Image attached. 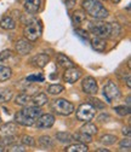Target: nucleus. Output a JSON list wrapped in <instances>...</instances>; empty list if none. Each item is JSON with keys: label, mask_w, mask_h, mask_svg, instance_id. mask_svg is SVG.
Wrapping results in <instances>:
<instances>
[{"label": "nucleus", "mask_w": 131, "mask_h": 152, "mask_svg": "<svg viewBox=\"0 0 131 152\" xmlns=\"http://www.w3.org/2000/svg\"><path fill=\"white\" fill-rule=\"evenodd\" d=\"M75 33H77V35H79L80 37H83L84 40H87V39H89V34H87L85 30H83V29H79V28H78V29L75 30Z\"/></svg>", "instance_id": "37"}, {"label": "nucleus", "mask_w": 131, "mask_h": 152, "mask_svg": "<svg viewBox=\"0 0 131 152\" xmlns=\"http://www.w3.org/2000/svg\"><path fill=\"white\" fill-rule=\"evenodd\" d=\"M40 115H41V110L39 109V106H28L21 111H18L15 115V120L18 124L32 126L35 123L36 118Z\"/></svg>", "instance_id": "1"}, {"label": "nucleus", "mask_w": 131, "mask_h": 152, "mask_svg": "<svg viewBox=\"0 0 131 152\" xmlns=\"http://www.w3.org/2000/svg\"><path fill=\"white\" fill-rule=\"evenodd\" d=\"M96 151H97V152H104V151H106V152H108V150H107V148H97Z\"/></svg>", "instance_id": "41"}, {"label": "nucleus", "mask_w": 131, "mask_h": 152, "mask_svg": "<svg viewBox=\"0 0 131 152\" xmlns=\"http://www.w3.org/2000/svg\"><path fill=\"white\" fill-rule=\"evenodd\" d=\"M115 112L119 113L120 116H126L130 113V107L129 106H117L115 107Z\"/></svg>", "instance_id": "32"}, {"label": "nucleus", "mask_w": 131, "mask_h": 152, "mask_svg": "<svg viewBox=\"0 0 131 152\" xmlns=\"http://www.w3.org/2000/svg\"><path fill=\"white\" fill-rule=\"evenodd\" d=\"M67 1H70V3H74V1H75V0H67Z\"/></svg>", "instance_id": "44"}, {"label": "nucleus", "mask_w": 131, "mask_h": 152, "mask_svg": "<svg viewBox=\"0 0 131 152\" xmlns=\"http://www.w3.org/2000/svg\"><path fill=\"white\" fill-rule=\"evenodd\" d=\"M81 132L86 133V134H89V135H93V134H96V133H97V127L95 124L87 123V124L81 127Z\"/></svg>", "instance_id": "27"}, {"label": "nucleus", "mask_w": 131, "mask_h": 152, "mask_svg": "<svg viewBox=\"0 0 131 152\" xmlns=\"http://www.w3.org/2000/svg\"><path fill=\"white\" fill-rule=\"evenodd\" d=\"M12 75V70L7 66H3L0 65V82H5L7 81Z\"/></svg>", "instance_id": "21"}, {"label": "nucleus", "mask_w": 131, "mask_h": 152, "mask_svg": "<svg viewBox=\"0 0 131 152\" xmlns=\"http://www.w3.org/2000/svg\"><path fill=\"white\" fill-rule=\"evenodd\" d=\"M29 102H30V96H28V94H26V93H21L16 97V104L21 105V106L28 105Z\"/></svg>", "instance_id": "25"}, {"label": "nucleus", "mask_w": 131, "mask_h": 152, "mask_svg": "<svg viewBox=\"0 0 131 152\" xmlns=\"http://www.w3.org/2000/svg\"><path fill=\"white\" fill-rule=\"evenodd\" d=\"M39 145L43 147V148H46V150H50L53 147V141L52 139L49 137V135H43L39 138Z\"/></svg>", "instance_id": "22"}, {"label": "nucleus", "mask_w": 131, "mask_h": 152, "mask_svg": "<svg viewBox=\"0 0 131 152\" xmlns=\"http://www.w3.org/2000/svg\"><path fill=\"white\" fill-rule=\"evenodd\" d=\"M91 104H93L96 107H98V109H103L104 107V104H102L98 99H91Z\"/></svg>", "instance_id": "39"}, {"label": "nucleus", "mask_w": 131, "mask_h": 152, "mask_svg": "<svg viewBox=\"0 0 131 152\" xmlns=\"http://www.w3.org/2000/svg\"><path fill=\"white\" fill-rule=\"evenodd\" d=\"M22 142H23L24 145H28V146H34V145H35L34 139H33L32 137H29V135H23V137H22Z\"/></svg>", "instance_id": "34"}, {"label": "nucleus", "mask_w": 131, "mask_h": 152, "mask_svg": "<svg viewBox=\"0 0 131 152\" xmlns=\"http://www.w3.org/2000/svg\"><path fill=\"white\" fill-rule=\"evenodd\" d=\"M95 106L92 104H81L77 110V118L84 122H90L95 116Z\"/></svg>", "instance_id": "6"}, {"label": "nucleus", "mask_w": 131, "mask_h": 152, "mask_svg": "<svg viewBox=\"0 0 131 152\" xmlns=\"http://www.w3.org/2000/svg\"><path fill=\"white\" fill-rule=\"evenodd\" d=\"M0 122H1V117H0Z\"/></svg>", "instance_id": "45"}, {"label": "nucleus", "mask_w": 131, "mask_h": 152, "mask_svg": "<svg viewBox=\"0 0 131 152\" xmlns=\"http://www.w3.org/2000/svg\"><path fill=\"white\" fill-rule=\"evenodd\" d=\"M63 89H64V87L61 86V85H51V86L47 87V92L50 94H52V96H56V94L62 93Z\"/></svg>", "instance_id": "28"}, {"label": "nucleus", "mask_w": 131, "mask_h": 152, "mask_svg": "<svg viewBox=\"0 0 131 152\" xmlns=\"http://www.w3.org/2000/svg\"><path fill=\"white\" fill-rule=\"evenodd\" d=\"M81 77V71L77 68H74V66H70L66 70L64 75H63V79L66 82L68 83H74V82H77L79 79Z\"/></svg>", "instance_id": "10"}, {"label": "nucleus", "mask_w": 131, "mask_h": 152, "mask_svg": "<svg viewBox=\"0 0 131 152\" xmlns=\"http://www.w3.org/2000/svg\"><path fill=\"white\" fill-rule=\"evenodd\" d=\"M120 146H121V147L125 146V147L130 151V146H131V140H130V138H125L124 140H121V141H120Z\"/></svg>", "instance_id": "38"}, {"label": "nucleus", "mask_w": 131, "mask_h": 152, "mask_svg": "<svg viewBox=\"0 0 131 152\" xmlns=\"http://www.w3.org/2000/svg\"><path fill=\"white\" fill-rule=\"evenodd\" d=\"M32 102L34 103L35 106H43L47 103V97H46V94L44 93H38V94H35V96L33 98H30Z\"/></svg>", "instance_id": "17"}, {"label": "nucleus", "mask_w": 131, "mask_h": 152, "mask_svg": "<svg viewBox=\"0 0 131 152\" xmlns=\"http://www.w3.org/2000/svg\"><path fill=\"white\" fill-rule=\"evenodd\" d=\"M24 36L28 41H36L39 39V36L41 35V24L38 20H34L26 24L24 27Z\"/></svg>", "instance_id": "3"}, {"label": "nucleus", "mask_w": 131, "mask_h": 152, "mask_svg": "<svg viewBox=\"0 0 131 152\" xmlns=\"http://www.w3.org/2000/svg\"><path fill=\"white\" fill-rule=\"evenodd\" d=\"M112 1H113V3H114V4H118V3H119V1H120V0H112Z\"/></svg>", "instance_id": "43"}, {"label": "nucleus", "mask_w": 131, "mask_h": 152, "mask_svg": "<svg viewBox=\"0 0 131 152\" xmlns=\"http://www.w3.org/2000/svg\"><path fill=\"white\" fill-rule=\"evenodd\" d=\"M72 21L75 26H81L86 22V13L81 10H77L72 13Z\"/></svg>", "instance_id": "14"}, {"label": "nucleus", "mask_w": 131, "mask_h": 152, "mask_svg": "<svg viewBox=\"0 0 131 152\" xmlns=\"http://www.w3.org/2000/svg\"><path fill=\"white\" fill-rule=\"evenodd\" d=\"M52 109L55 112H57L58 115H62V116H68L74 111V105L66 100V99H56L53 100L52 103Z\"/></svg>", "instance_id": "4"}, {"label": "nucleus", "mask_w": 131, "mask_h": 152, "mask_svg": "<svg viewBox=\"0 0 131 152\" xmlns=\"http://www.w3.org/2000/svg\"><path fill=\"white\" fill-rule=\"evenodd\" d=\"M17 132V124L10 122L4 124L1 128H0V135L1 137H7V135H13Z\"/></svg>", "instance_id": "15"}, {"label": "nucleus", "mask_w": 131, "mask_h": 152, "mask_svg": "<svg viewBox=\"0 0 131 152\" xmlns=\"http://www.w3.org/2000/svg\"><path fill=\"white\" fill-rule=\"evenodd\" d=\"M56 138H57V140L62 144H69L73 140V137L67 132H58L57 134H56Z\"/></svg>", "instance_id": "24"}, {"label": "nucleus", "mask_w": 131, "mask_h": 152, "mask_svg": "<svg viewBox=\"0 0 131 152\" xmlns=\"http://www.w3.org/2000/svg\"><path fill=\"white\" fill-rule=\"evenodd\" d=\"M55 123V117L50 113L46 115H40L35 121V126L39 129H46V128H51Z\"/></svg>", "instance_id": "8"}, {"label": "nucleus", "mask_w": 131, "mask_h": 152, "mask_svg": "<svg viewBox=\"0 0 131 152\" xmlns=\"http://www.w3.org/2000/svg\"><path fill=\"white\" fill-rule=\"evenodd\" d=\"M123 134H124V135H125V134H126V135H130V130H129V128H124V129H123Z\"/></svg>", "instance_id": "40"}, {"label": "nucleus", "mask_w": 131, "mask_h": 152, "mask_svg": "<svg viewBox=\"0 0 131 152\" xmlns=\"http://www.w3.org/2000/svg\"><path fill=\"white\" fill-rule=\"evenodd\" d=\"M91 46H92L93 50H96L97 52H103L106 50V47H107V44L103 40V37L96 36V37H93V39L91 40Z\"/></svg>", "instance_id": "16"}, {"label": "nucleus", "mask_w": 131, "mask_h": 152, "mask_svg": "<svg viewBox=\"0 0 131 152\" xmlns=\"http://www.w3.org/2000/svg\"><path fill=\"white\" fill-rule=\"evenodd\" d=\"M121 33V28L118 23H112V30H110V37H117Z\"/></svg>", "instance_id": "31"}, {"label": "nucleus", "mask_w": 131, "mask_h": 152, "mask_svg": "<svg viewBox=\"0 0 131 152\" xmlns=\"http://www.w3.org/2000/svg\"><path fill=\"white\" fill-rule=\"evenodd\" d=\"M13 96V93L11 89L9 88H1L0 89V104H4V103H7L11 100Z\"/></svg>", "instance_id": "18"}, {"label": "nucleus", "mask_w": 131, "mask_h": 152, "mask_svg": "<svg viewBox=\"0 0 131 152\" xmlns=\"http://www.w3.org/2000/svg\"><path fill=\"white\" fill-rule=\"evenodd\" d=\"M44 75L43 74H34V75H29L27 77L28 82H43L44 81Z\"/></svg>", "instance_id": "30"}, {"label": "nucleus", "mask_w": 131, "mask_h": 152, "mask_svg": "<svg viewBox=\"0 0 131 152\" xmlns=\"http://www.w3.org/2000/svg\"><path fill=\"white\" fill-rule=\"evenodd\" d=\"M57 63H58V65L60 66H62V68H64V69H68V68H70V66H73V62L68 58V57H66L64 54H58L57 56Z\"/></svg>", "instance_id": "20"}, {"label": "nucleus", "mask_w": 131, "mask_h": 152, "mask_svg": "<svg viewBox=\"0 0 131 152\" xmlns=\"http://www.w3.org/2000/svg\"><path fill=\"white\" fill-rule=\"evenodd\" d=\"M30 62L35 68H44L50 62V57L45 53H39V54L34 56Z\"/></svg>", "instance_id": "11"}, {"label": "nucleus", "mask_w": 131, "mask_h": 152, "mask_svg": "<svg viewBox=\"0 0 131 152\" xmlns=\"http://www.w3.org/2000/svg\"><path fill=\"white\" fill-rule=\"evenodd\" d=\"M9 57H11V51L5 50V51H3V52H0V62L6 61Z\"/></svg>", "instance_id": "36"}, {"label": "nucleus", "mask_w": 131, "mask_h": 152, "mask_svg": "<svg viewBox=\"0 0 131 152\" xmlns=\"http://www.w3.org/2000/svg\"><path fill=\"white\" fill-rule=\"evenodd\" d=\"M9 151L10 152H26V148L23 145H20V144H13L9 147Z\"/></svg>", "instance_id": "33"}, {"label": "nucleus", "mask_w": 131, "mask_h": 152, "mask_svg": "<svg viewBox=\"0 0 131 152\" xmlns=\"http://www.w3.org/2000/svg\"><path fill=\"white\" fill-rule=\"evenodd\" d=\"M4 151V146L1 145V144H0V152H3Z\"/></svg>", "instance_id": "42"}, {"label": "nucleus", "mask_w": 131, "mask_h": 152, "mask_svg": "<svg viewBox=\"0 0 131 152\" xmlns=\"http://www.w3.org/2000/svg\"><path fill=\"white\" fill-rule=\"evenodd\" d=\"M103 94H104L107 102L110 103L120 97V91H119V87L113 81H109L103 88Z\"/></svg>", "instance_id": "7"}, {"label": "nucleus", "mask_w": 131, "mask_h": 152, "mask_svg": "<svg viewBox=\"0 0 131 152\" xmlns=\"http://www.w3.org/2000/svg\"><path fill=\"white\" fill-rule=\"evenodd\" d=\"M0 27L3 29H6V30H11L16 27V22L11 17H4L3 20L0 21Z\"/></svg>", "instance_id": "19"}, {"label": "nucleus", "mask_w": 131, "mask_h": 152, "mask_svg": "<svg viewBox=\"0 0 131 152\" xmlns=\"http://www.w3.org/2000/svg\"><path fill=\"white\" fill-rule=\"evenodd\" d=\"M83 9L85 13L96 18V20H104L108 16V10L98 1V0H84Z\"/></svg>", "instance_id": "2"}, {"label": "nucleus", "mask_w": 131, "mask_h": 152, "mask_svg": "<svg viewBox=\"0 0 131 152\" xmlns=\"http://www.w3.org/2000/svg\"><path fill=\"white\" fill-rule=\"evenodd\" d=\"M15 141V138H13V135H7V137H5V138H3L1 139V144L3 146H7V145H10L11 142H13Z\"/></svg>", "instance_id": "35"}, {"label": "nucleus", "mask_w": 131, "mask_h": 152, "mask_svg": "<svg viewBox=\"0 0 131 152\" xmlns=\"http://www.w3.org/2000/svg\"><path fill=\"white\" fill-rule=\"evenodd\" d=\"M89 148L86 145H84L83 142H79V144H73V145H69L66 151L68 152H86Z\"/></svg>", "instance_id": "23"}, {"label": "nucleus", "mask_w": 131, "mask_h": 152, "mask_svg": "<svg viewBox=\"0 0 131 152\" xmlns=\"http://www.w3.org/2000/svg\"><path fill=\"white\" fill-rule=\"evenodd\" d=\"M112 23L104 22H95L90 24V31L98 37H110Z\"/></svg>", "instance_id": "5"}, {"label": "nucleus", "mask_w": 131, "mask_h": 152, "mask_svg": "<svg viewBox=\"0 0 131 152\" xmlns=\"http://www.w3.org/2000/svg\"><path fill=\"white\" fill-rule=\"evenodd\" d=\"M81 86H83V91L85 93H87V94H91V96L96 94L97 93V89H98L96 80L93 79V77H91V76H87V77L84 79Z\"/></svg>", "instance_id": "9"}, {"label": "nucleus", "mask_w": 131, "mask_h": 152, "mask_svg": "<svg viewBox=\"0 0 131 152\" xmlns=\"http://www.w3.org/2000/svg\"><path fill=\"white\" fill-rule=\"evenodd\" d=\"M74 138H75L79 142H83V144H87V142H91L92 139H91V135L86 134L84 132H80V133H77V134H74Z\"/></svg>", "instance_id": "26"}, {"label": "nucleus", "mask_w": 131, "mask_h": 152, "mask_svg": "<svg viewBox=\"0 0 131 152\" xmlns=\"http://www.w3.org/2000/svg\"><path fill=\"white\" fill-rule=\"evenodd\" d=\"M33 50V46L30 45V42H28V40H18L16 42V51L18 54H28L30 51Z\"/></svg>", "instance_id": "12"}, {"label": "nucleus", "mask_w": 131, "mask_h": 152, "mask_svg": "<svg viewBox=\"0 0 131 152\" xmlns=\"http://www.w3.org/2000/svg\"><path fill=\"white\" fill-rule=\"evenodd\" d=\"M41 0H24V9L28 13H36L40 9Z\"/></svg>", "instance_id": "13"}, {"label": "nucleus", "mask_w": 131, "mask_h": 152, "mask_svg": "<svg viewBox=\"0 0 131 152\" xmlns=\"http://www.w3.org/2000/svg\"><path fill=\"white\" fill-rule=\"evenodd\" d=\"M117 141V137L115 135H110V134H106L101 138V142L103 145H113Z\"/></svg>", "instance_id": "29"}]
</instances>
